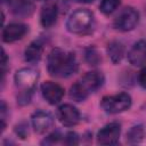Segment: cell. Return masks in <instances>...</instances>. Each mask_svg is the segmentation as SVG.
<instances>
[{
	"instance_id": "obj_1",
	"label": "cell",
	"mask_w": 146,
	"mask_h": 146,
	"mask_svg": "<svg viewBox=\"0 0 146 146\" xmlns=\"http://www.w3.org/2000/svg\"><path fill=\"white\" fill-rule=\"evenodd\" d=\"M79 64L73 52H67L62 48H54L47 58V70L56 78H68L76 73Z\"/></svg>"
},
{
	"instance_id": "obj_2",
	"label": "cell",
	"mask_w": 146,
	"mask_h": 146,
	"mask_svg": "<svg viewBox=\"0 0 146 146\" xmlns=\"http://www.w3.org/2000/svg\"><path fill=\"white\" fill-rule=\"evenodd\" d=\"M94 15L90 10L86 8H79L75 11H73L66 22V27L68 32L74 34H83L92 25Z\"/></svg>"
},
{
	"instance_id": "obj_3",
	"label": "cell",
	"mask_w": 146,
	"mask_h": 146,
	"mask_svg": "<svg viewBox=\"0 0 146 146\" xmlns=\"http://www.w3.org/2000/svg\"><path fill=\"white\" fill-rule=\"evenodd\" d=\"M131 97L127 92H120L112 96H104L100 102V106L106 113L117 114L127 111L131 106Z\"/></svg>"
},
{
	"instance_id": "obj_4",
	"label": "cell",
	"mask_w": 146,
	"mask_h": 146,
	"mask_svg": "<svg viewBox=\"0 0 146 146\" xmlns=\"http://www.w3.org/2000/svg\"><path fill=\"white\" fill-rule=\"evenodd\" d=\"M39 79V74L35 70L31 67H23L15 73L14 81L21 92H31L34 90L36 82Z\"/></svg>"
},
{
	"instance_id": "obj_5",
	"label": "cell",
	"mask_w": 146,
	"mask_h": 146,
	"mask_svg": "<svg viewBox=\"0 0 146 146\" xmlns=\"http://www.w3.org/2000/svg\"><path fill=\"white\" fill-rule=\"evenodd\" d=\"M138 21H139L138 11L132 7H125L115 17L114 27L123 32L131 31L136 27V25L138 24Z\"/></svg>"
},
{
	"instance_id": "obj_6",
	"label": "cell",
	"mask_w": 146,
	"mask_h": 146,
	"mask_svg": "<svg viewBox=\"0 0 146 146\" xmlns=\"http://www.w3.org/2000/svg\"><path fill=\"white\" fill-rule=\"evenodd\" d=\"M121 135V124L111 122L104 125L97 133V143L99 145H115L117 144Z\"/></svg>"
},
{
	"instance_id": "obj_7",
	"label": "cell",
	"mask_w": 146,
	"mask_h": 146,
	"mask_svg": "<svg viewBox=\"0 0 146 146\" xmlns=\"http://www.w3.org/2000/svg\"><path fill=\"white\" fill-rule=\"evenodd\" d=\"M57 119L65 127H74L80 122L81 115L75 106L71 104H63L57 110Z\"/></svg>"
},
{
	"instance_id": "obj_8",
	"label": "cell",
	"mask_w": 146,
	"mask_h": 146,
	"mask_svg": "<svg viewBox=\"0 0 146 146\" xmlns=\"http://www.w3.org/2000/svg\"><path fill=\"white\" fill-rule=\"evenodd\" d=\"M41 92L43 98L50 105H56L62 100L64 96V88L56 82L46 81L41 84Z\"/></svg>"
},
{
	"instance_id": "obj_9",
	"label": "cell",
	"mask_w": 146,
	"mask_h": 146,
	"mask_svg": "<svg viewBox=\"0 0 146 146\" xmlns=\"http://www.w3.org/2000/svg\"><path fill=\"white\" fill-rule=\"evenodd\" d=\"M104 75L99 71H90L87 72L80 80L79 83L82 86V88L86 90V92L89 95L97 89H99L104 83Z\"/></svg>"
},
{
	"instance_id": "obj_10",
	"label": "cell",
	"mask_w": 146,
	"mask_h": 146,
	"mask_svg": "<svg viewBox=\"0 0 146 146\" xmlns=\"http://www.w3.org/2000/svg\"><path fill=\"white\" fill-rule=\"evenodd\" d=\"M128 60L132 66L140 67L146 64V41L139 40L132 44L128 51Z\"/></svg>"
},
{
	"instance_id": "obj_11",
	"label": "cell",
	"mask_w": 146,
	"mask_h": 146,
	"mask_svg": "<svg viewBox=\"0 0 146 146\" xmlns=\"http://www.w3.org/2000/svg\"><path fill=\"white\" fill-rule=\"evenodd\" d=\"M27 31L29 26L23 23H10L2 30V41L7 43L18 41L26 34Z\"/></svg>"
},
{
	"instance_id": "obj_12",
	"label": "cell",
	"mask_w": 146,
	"mask_h": 146,
	"mask_svg": "<svg viewBox=\"0 0 146 146\" xmlns=\"http://www.w3.org/2000/svg\"><path fill=\"white\" fill-rule=\"evenodd\" d=\"M31 122H32V128L36 133H44L51 128L54 123V119L52 115L48 112L36 111L32 114Z\"/></svg>"
},
{
	"instance_id": "obj_13",
	"label": "cell",
	"mask_w": 146,
	"mask_h": 146,
	"mask_svg": "<svg viewBox=\"0 0 146 146\" xmlns=\"http://www.w3.org/2000/svg\"><path fill=\"white\" fill-rule=\"evenodd\" d=\"M57 16H58V9H57V5L56 3L49 2V3L44 5L42 7V9H41V13H40L41 25L43 27L52 26L57 21Z\"/></svg>"
},
{
	"instance_id": "obj_14",
	"label": "cell",
	"mask_w": 146,
	"mask_h": 146,
	"mask_svg": "<svg viewBox=\"0 0 146 146\" xmlns=\"http://www.w3.org/2000/svg\"><path fill=\"white\" fill-rule=\"evenodd\" d=\"M43 54V43L40 40L32 41L24 50V58L29 63H38Z\"/></svg>"
},
{
	"instance_id": "obj_15",
	"label": "cell",
	"mask_w": 146,
	"mask_h": 146,
	"mask_svg": "<svg viewBox=\"0 0 146 146\" xmlns=\"http://www.w3.org/2000/svg\"><path fill=\"white\" fill-rule=\"evenodd\" d=\"M10 9L14 15L26 17L34 11V3L31 0H13L10 2Z\"/></svg>"
},
{
	"instance_id": "obj_16",
	"label": "cell",
	"mask_w": 146,
	"mask_h": 146,
	"mask_svg": "<svg viewBox=\"0 0 146 146\" xmlns=\"http://www.w3.org/2000/svg\"><path fill=\"white\" fill-rule=\"evenodd\" d=\"M106 51H107V55H108V58L111 59V62L114 64H117L122 60V58L124 56V46L122 42L114 40L107 44Z\"/></svg>"
},
{
	"instance_id": "obj_17",
	"label": "cell",
	"mask_w": 146,
	"mask_h": 146,
	"mask_svg": "<svg viewBox=\"0 0 146 146\" xmlns=\"http://www.w3.org/2000/svg\"><path fill=\"white\" fill-rule=\"evenodd\" d=\"M144 138V128L143 125H133L127 132V141L129 144H138Z\"/></svg>"
},
{
	"instance_id": "obj_18",
	"label": "cell",
	"mask_w": 146,
	"mask_h": 146,
	"mask_svg": "<svg viewBox=\"0 0 146 146\" xmlns=\"http://www.w3.org/2000/svg\"><path fill=\"white\" fill-rule=\"evenodd\" d=\"M84 59L89 65L96 66L102 62V56L96 47L90 46V47L86 48V50H84Z\"/></svg>"
},
{
	"instance_id": "obj_19",
	"label": "cell",
	"mask_w": 146,
	"mask_h": 146,
	"mask_svg": "<svg viewBox=\"0 0 146 146\" xmlns=\"http://www.w3.org/2000/svg\"><path fill=\"white\" fill-rule=\"evenodd\" d=\"M70 98L75 100V102H83L89 95L86 92V90L82 88V86L78 82H75L71 88H70Z\"/></svg>"
},
{
	"instance_id": "obj_20",
	"label": "cell",
	"mask_w": 146,
	"mask_h": 146,
	"mask_svg": "<svg viewBox=\"0 0 146 146\" xmlns=\"http://www.w3.org/2000/svg\"><path fill=\"white\" fill-rule=\"evenodd\" d=\"M121 3V0H100L99 9L103 14L110 15L112 14Z\"/></svg>"
},
{
	"instance_id": "obj_21",
	"label": "cell",
	"mask_w": 146,
	"mask_h": 146,
	"mask_svg": "<svg viewBox=\"0 0 146 146\" xmlns=\"http://www.w3.org/2000/svg\"><path fill=\"white\" fill-rule=\"evenodd\" d=\"M63 137H64V136H62L58 131H55V132H51L49 136H47V137L41 141V144H42V145H44V144H46V145H54V144L59 143Z\"/></svg>"
},
{
	"instance_id": "obj_22",
	"label": "cell",
	"mask_w": 146,
	"mask_h": 146,
	"mask_svg": "<svg viewBox=\"0 0 146 146\" xmlns=\"http://www.w3.org/2000/svg\"><path fill=\"white\" fill-rule=\"evenodd\" d=\"M63 141L66 145H78L79 144V136L76 132L70 131L63 137Z\"/></svg>"
},
{
	"instance_id": "obj_23",
	"label": "cell",
	"mask_w": 146,
	"mask_h": 146,
	"mask_svg": "<svg viewBox=\"0 0 146 146\" xmlns=\"http://www.w3.org/2000/svg\"><path fill=\"white\" fill-rule=\"evenodd\" d=\"M15 131H16V133H17V135H18L21 138H25V137L27 136V133H29V130H27V125H26L25 123L18 124V125L16 127Z\"/></svg>"
},
{
	"instance_id": "obj_24",
	"label": "cell",
	"mask_w": 146,
	"mask_h": 146,
	"mask_svg": "<svg viewBox=\"0 0 146 146\" xmlns=\"http://www.w3.org/2000/svg\"><path fill=\"white\" fill-rule=\"evenodd\" d=\"M138 83L140 84L141 88L146 89V66L141 68V71L139 72L138 75Z\"/></svg>"
},
{
	"instance_id": "obj_25",
	"label": "cell",
	"mask_w": 146,
	"mask_h": 146,
	"mask_svg": "<svg viewBox=\"0 0 146 146\" xmlns=\"http://www.w3.org/2000/svg\"><path fill=\"white\" fill-rule=\"evenodd\" d=\"M79 2H83V3H89V2H92L94 0H76Z\"/></svg>"
},
{
	"instance_id": "obj_26",
	"label": "cell",
	"mask_w": 146,
	"mask_h": 146,
	"mask_svg": "<svg viewBox=\"0 0 146 146\" xmlns=\"http://www.w3.org/2000/svg\"><path fill=\"white\" fill-rule=\"evenodd\" d=\"M6 1H7V0H2V2H6Z\"/></svg>"
}]
</instances>
